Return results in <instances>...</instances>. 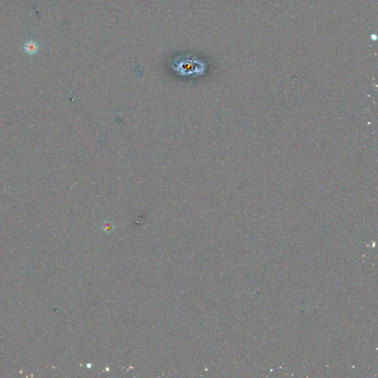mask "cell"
<instances>
[{
  "label": "cell",
  "instance_id": "1",
  "mask_svg": "<svg viewBox=\"0 0 378 378\" xmlns=\"http://www.w3.org/2000/svg\"><path fill=\"white\" fill-rule=\"evenodd\" d=\"M174 70L182 76H195L200 74L203 70V65L195 58L191 56L180 57L172 65Z\"/></svg>",
  "mask_w": 378,
  "mask_h": 378
}]
</instances>
